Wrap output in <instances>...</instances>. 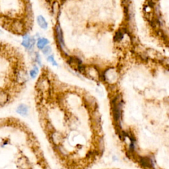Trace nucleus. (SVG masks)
<instances>
[{
	"instance_id": "f257e3e1",
	"label": "nucleus",
	"mask_w": 169,
	"mask_h": 169,
	"mask_svg": "<svg viewBox=\"0 0 169 169\" xmlns=\"http://www.w3.org/2000/svg\"><path fill=\"white\" fill-rule=\"evenodd\" d=\"M34 44V38H31L28 34H26L23 37V40L22 44L26 48L30 49L31 48L33 47V45Z\"/></svg>"
},
{
	"instance_id": "f03ea898",
	"label": "nucleus",
	"mask_w": 169,
	"mask_h": 169,
	"mask_svg": "<svg viewBox=\"0 0 169 169\" xmlns=\"http://www.w3.org/2000/svg\"><path fill=\"white\" fill-rule=\"evenodd\" d=\"M56 35H57V39H58V42H59V44L62 48H64L63 47H64V42L63 34H62V29L59 25H57V27H56Z\"/></svg>"
},
{
	"instance_id": "7ed1b4c3",
	"label": "nucleus",
	"mask_w": 169,
	"mask_h": 169,
	"mask_svg": "<svg viewBox=\"0 0 169 169\" xmlns=\"http://www.w3.org/2000/svg\"><path fill=\"white\" fill-rule=\"evenodd\" d=\"M17 112L20 115L25 116L28 114V108L26 105L25 104H21L17 108Z\"/></svg>"
},
{
	"instance_id": "20e7f679",
	"label": "nucleus",
	"mask_w": 169,
	"mask_h": 169,
	"mask_svg": "<svg viewBox=\"0 0 169 169\" xmlns=\"http://www.w3.org/2000/svg\"><path fill=\"white\" fill-rule=\"evenodd\" d=\"M48 42L49 41L47 39H46L44 38H40L38 40V42H37V47H38L39 49L43 50L46 47V46L48 44Z\"/></svg>"
},
{
	"instance_id": "39448f33",
	"label": "nucleus",
	"mask_w": 169,
	"mask_h": 169,
	"mask_svg": "<svg viewBox=\"0 0 169 169\" xmlns=\"http://www.w3.org/2000/svg\"><path fill=\"white\" fill-rule=\"evenodd\" d=\"M37 21H38V23L39 26L40 27V28L43 29H46L48 27V23L46 21L45 19L42 16L40 15L38 17V19H37Z\"/></svg>"
},
{
	"instance_id": "423d86ee",
	"label": "nucleus",
	"mask_w": 169,
	"mask_h": 169,
	"mask_svg": "<svg viewBox=\"0 0 169 169\" xmlns=\"http://www.w3.org/2000/svg\"><path fill=\"white\" fill-rule=\"evenodd\" d=\"M38 68H36V67H35L34 68V70H32L30 72V76L32 78L34 79L36 78V76H37V73H38Z\"/></svg>"
},
{
	"instance_id": "0eeeda50",
	"label": "nucleus",
	"mask_w": 169,
	"mask_h": 169,
	"mask_svg": "<svg viewBox=\"0 0 169 169\" xmlns=\"http://www.w3.org/2000/svg\"><path fill=\"white\" fill-rule=\"evenodd\" d=\"M123 36H124V34H123V32L118 31L116 34L115 38L116 39V40H122L123 38Z\"/></svg>"
},
{
	"instance_id": "6e6552de",
	"label": "nucleus",
	"mask_w": 169,
	"mask_h": 169,
	"mask_svg": "<svg viewBox=\"0 0 169 169\" xmlns=\"http://www.w3.org/2000/svg\"><path fill=\"white\" fill-rule=\"evenodd\" d=\"M52 49L50 46H46L42 50V52H44V54H49L51 53Z\"/></svg>"
},
{
	"instance_id": "1a4fd4ad",
	"label": "nucleus",
	"mask_w": 169,
	"mask_h": 169,
	"mask_svg": "<svg viewBox=\"0 0 169 169\" xmlns=\"http://www.w3.org/2000/svg\"><path fill=\"white\" fill-rule=\"evenodd\" d=\"M48 60L49 62H51V63L52 64V65L57 66V63H56V62L55 61V60H54L53 56H50L48 58Z\"/></svg>"
},
{
	"instance_id": "9d476101",
	"label": "nucleus",
	"mask_w": 169,
	"mask_h": 169,
	"mask_svg": "<svg viewBox=\"0 0 169 169\" xmlns=\"http://www.w3.org/2000/svg\"><path fill=\"white\" fill-rule=\"evenodd\" d=\"M36 62H37V63H38V64H40L41 62H40V59L39 54H36Z\"/></svg>"
}]
</instances>
